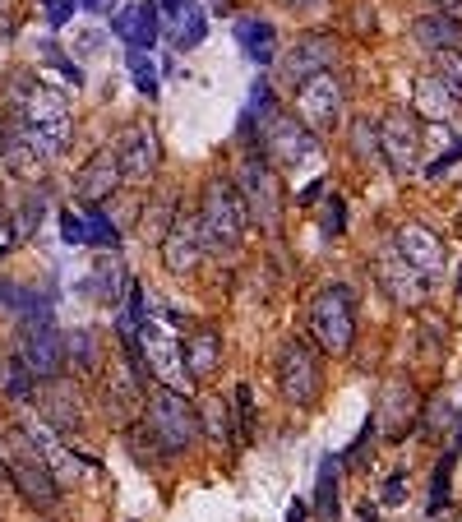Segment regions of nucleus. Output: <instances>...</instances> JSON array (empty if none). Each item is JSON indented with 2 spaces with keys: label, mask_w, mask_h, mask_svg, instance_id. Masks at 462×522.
Here are the masks:
<instances>
[{
  "label": "nucleus",
  "mask_w": 462,
  "mask_h": 522,
  "mask_svg": "<svg viewBox=\"0 0 462 522\" xmlns=\"http://www.w3.org/2000/svg\"><path fill=\"white\" fill-rule=\"evenodd\" d=\"M379 148H384V162H389L393 171H416V158H421V134H416L412 116H402V111L384 116V125H379Z\"/></svg>",
  "instance_id": "nucleus-18"
},
{
  "label": "nucleus",
  "mask_w": 462,
  "mask_h": 522,
  "mask_svg": "<svg viewBox=\"0 0 462 522\" xmlns=\"http://www.w3.org/2000/svg\"><path fill=\"white\" fill-rule=\"evenodd\" d=\"M10 33H14V19H10V5L0 0V42H10Z\"/></svg>",
  "instance_id": "nucleus-48"
},
{
  "label": "nucleus",
  "mask_w": 462,
  "mask_h": 522,
  "mask_svg": "<svg viewBox=\"0 0 462 522\" xmlns=\"http://www.w3.org/2000/svg\"><path fill=\"white\" fill-rule=\"evenodd\" d=\"M241 204L250 213V222H259L264 231H278L282 218V190H278V171L268 167L264 158H250L241 167Z\"/></svg>",
  "instance_id": "nucleus-7"
},
{
  "label": "nucleus",
  "mask_w": 462,
  "mask_h": 522,
  "mask_svg": "<svg viewBox=\"0 0 462 522\" xmlns=\"http://www.w3.org/2000/svg\"><path fill=\"white\" fill-rule=\"evenodd\" d=\"M144 430H148V439L158 444V453H185L199 439V412L176 389L162 384V389L144 402Z\"/></svg>",
  "instance_id": "nucleus-2"
},
{
  "label": "nucleus",
  "mask_w": 462,
  "mask_h": 522,
  "mask_svg": "<svg viewBox=\"0 0 462 522\" xmlns=\"http://www.w3.org/2000/svg\"><path fill=\"white\" fill-rule=\"evenodd\" d=\"M181 361H185V375H190V379H208L222 365L218 333H213V328H199V333H190V338L181 342Z\"/></svg>",
  "instance_id": "nucleus-25"
},
{
  "label": "nucleus",
  "mask_w": 462,
  "mask_h": 522,
  "mask_svg": "<svg viewBox=\"0 0 462 522\" xmlns=\"http://www.w3.org/2000/svg\"><path fill=\"white\" fill-rule=\"evenodd\" d=\"M139 356H144V365L162 384H181V375H185L181 342L171 338L162 324H153V319H139Z\"/></svg>",
  "instance_id": "nucleus-13"
},
{
  "label": "nucleus",
  "mask_w": 462,
  "mask_h": 522,
  "mask_svg": "<svg viewBox=\"0 0 462 522\" xmlns=\"http://www.w3.org/2000/svg\"><path fill=\"white\" fill-rule=\"evenodd\" d=\"M398 255L412 268H421L426 278H435L439 268H444V241H439L426 222H407V227L398 231Z\"/></svg>",
  "instance_id": "nucleus-22"
},
{
  "label": "nucleus",
  "mask_w": 462,
  "mask_h": 522,
  "mask_svg": "<svg viewBox=\"0 0 462 522\" xmlns=\"http://www.w3.org/2000/svg\"><path fill=\"white\" fill-rule=\"evenodd\" d=\"M458 292H462V278H458Z\"/></svg>",
  "instance_id": "nucleus-55"
},
{
  "label": "nucleus",
  "mask_w": 462,
  "mask_h": 522,
  "mask_svg": "<svg viewBox=\"0 0 462 522\" xmlns=\"http://www.w3.org/2000/svg\"><path fill=\"white\" fill-rule=\"evenodd\" d=\"M278 389L296 407H310L319 398V361L305 342H287L278 352Z\"/></svg>",
  "instance_id": "nucleus-10"
},
{
  "label": "nucleus",
  "mask_w": 462,
  "mask_h": 522,
  "mask_svg": "<svg viewBox=\"0 0 462 522\" xmlns=\"http://www.w3.org/2000/svg\"><path fill=\"white\" fill-rule=\"evenodd\" d=\"M259 153H264V162H273V167H301L310 153H315V134L305 130L301 121H292V116H282V111H268V116H259Z\"/></svg>",
  "instance_id": "nucleus-6"
},
{
  "label": "nucleus",
  "mask_w": 462,
  "mask_h": 522,
  "mask_svg": "<svg viewBox=\"0 0 462 522\" xmlns=\"http://www.w3.org/2000/svg\"><path fill=\"white\" fill-rule=\"evenodd\" d=\"M19 356H24V365L33 370V379L61 375L65 370V333L56 328V319H37V324H28Z\"/></svg>",
  "instance_id": "nucleus-12"
},
{
  "label": "nucleus",
  "mask_w": 462,
  "mask_h": 522,
  "mask_svg": "<svg viewBox=\"0 0 462 522\" xmlns=\"http://www.w3.org/2000/svg\"><path fill=\"white\" fill-rule=\"evenodd\" d=\"M61 236H65V245H84V222H79L74 208H61Z\"/></svg>",
  "instance_id": "nucleus-43"
},
{
  "label": "nucleus",
  "mask_w": 462,
  "mask_h": 522,
  "mask_svg": "<svg viewBox=\"0 0 462 522\" xmlns=\"http://www.w3.org/2000/svg\"><path fill=\"white\" fill-rule=\"evenodd\" d=\"M0 389H5V398H10V402H33L37 379H33V370L24 365V356H19V352L0 365Z\"/></svg>",
  "instance_id": "nucleus-32"
},
{
  "label": "nucleus",
  "mask_w": 462,
  "mask_h": 522,
  "mask_svg": "<svg viewBox=\"0 0 462 522\" xmlns=\"http://www.w3.org/2000/svg\"><path fill=\"white\" fill-rule=\"evenodd\" d=\"M375 430H379V421L370 416V421L361 425V435H356V444L347 449V467H361L365 458H370V439H375Z\"/></svg>",
  "instance_id": "nucleus-42"
},
{
  "label": "nucleus",
  "mask_w": 462,
  "mask_h": 522,
  "mask_svg": "<svg viewBox=\"0 0 462 522\" xmlns=\"http://www.w3.org/2000/svg\"><path fill=\"white\" fill-rule=\"evenodd\" d=\"M315 513L319 522H338V462L324 458V467H319V490H315Z\"/></svg>",
  "instance_id": "nucleus-33"
},
{
  "label": "nucleus",
  "mask_w": 462,
  "mask_h": 522,
  "mask_svg": "<svg viewBox=\"0 0 462 522\" xmlns=\"http://www.w3.org/2000/svg\"><path fill=\"white\" fill-rule=\"evenodd\" d=\"M231 421H236V435L250 439V430H255V402H250V384H236V393H231Z\"/></svg>",
  "instance_id": "nucleus-39"
},
{
  "label": "nucleus",
  "mask_w": 462,
  "mask_h": 522,
  "mask_svg": "<svg viewBox=\"0 0 462 522\" xmlns=\"http://www.w3.org/2000/svg\"><path fill=\"white\" fill-rule=\"evenodd\" d=\"M458 453H462V444H453V449L439 458L435 486H430V513H439V509H444V499H449V481H453V462H458Z\"/></svg>",
  "instance_id": "nucleus-37"
},
{
  "label": "nucleus",
  "mask_w": 462,
  "mask_h": 522,
  "mask_svg": "<svg viewBox=\"0 0 462 522\" xmlns=\"http://www.w3.org/2000/svg\"><path fill=\"white\" fill-rule=\"evenodd\" d=\"M42 218H47V195H42V190H33V195L19 204V213L10 218L14 236H19V241H33L37 227H42Z\"/></svg>",
  "instance_id": "nucleus-35"
},
{
  "label": "nucleus",
  "mask_w": 462,
  "mask_h": 522,
  "mask_svg": "<svg viewBox=\"0 0 462 522\" xmlns=\"http://www.w3.org/2000/svg\"><path fill=\"white\" fill-rule=\"evenodd\" d=\"M462 158V139H458V144H453L449 148V153H444V158H439V162H430V167H426V176H444V167H449V162H458Z\"/></svg>",
  "instance_id": "nucleus-47"
},
{
  "label": "nucleus",
  "mask_w": 462,
  "mask_h": 522,
  "mask_svg": "<svg viewBox=\"0 0 462 522\" xmlns=\"http://www.w3.org/2000/svg\"><path fill=\"white\" fill-rule=\"evenodd\" d=\"M287 522H305V504H301V499H292V509H287Z\"/></svg>",
  "instance_id": "nucleus-50"
},
{
  "label": "nucleus",
  "mask_w": 462,
  "mask_h": 522,
  "mask_svg": "<svg viewBox=\"0 0 462 522\" xmlns=\"http://www.w3.org/2000/svg\"><path fill=\"white\" fill-rule=\"evenodd\" d=\"M33 439V449H37V458L47 462V472H51V481L56 486H79L84 481V467H88V458H74L65 444H56L51 435H28Z\"/></svg>",
  "instance_id": "nucleus-24"
},
{
  "label": "nucleus",
  "mask_w": 462,
  "mask_h": 522,
  "mask_svg": "<svg viewBox=\"0 0 462 522\" xmlns=\"http://www.w3.org/2000/svg\"><path fill=\"white\" fill-rule=\"evenodd\" d=\"M125 176H121V162H116V153L111 148H102L98 158L88 162L79 176H74V199L84 208H98V204H107L111 195H116V185H121Z\"/></svg>",
  "instance_id": "nucleus-20"
},
{
  "label": "nucleus",
  "mask_w": 462,
  "mask_h": 522,
  "mask_svg": "<svg viewBox=\"0 0 462 522\" xmlns=\"http://www.w3.org/2000/svg\"><path fill=\"white\" fill-rule=\"evenodd\" d=\"M273 37H278V33H273V24H268V19H255V14L236 19V42H241V51L255 65L273 61V51H278V42H273Z\"/></svg>",
  "instance_id": "nucleus-28"
},
{
  "label": "nucleus",
  "mask_w": 462,
  "mask_h": 522,
  "mask_svg": "<svg viewBox=\"0 0 462 522\" xmlns=\"http://www.w3.org/2000/svg\"><path fill=\"white\" fill-rule=\"evenodd\" d=\"M171 37H176V47L181 51L199 47V42L208 37V19H204V10H199L195 0H185L181 10H176V19H171Z\"/></svg>",
  "instance_id": "nucleus-31"
},
{
  "label": "nucleus",
  "mask_w": 462,
  "mask_h": 522,
  "mask_svg": "<svg viewBox=\"0 0 462 522\" xmlns=\"http://www.w3.org/2000/svg\"><path fill=\"white\" fill-rule=\"evenodd\" d=\"M19 130L28 134V144L42 158H65L74 144V121H70V102L56 98L51 88L37 84L24 102H19Z\"/></svg>",
  "instance_id": "nucleus-1"
},
{
  "label": "nucleus",
  "mask_w": 462,
  "mask_h": 522,
  "mask_svg": "<svg viewBox=\"0 0 462 522\" xmlns=\"http://www.w3.org/2000/svg\"><path fill=\"white\" fill-rule=\"evenodd\" d=\"M144 370L134 361H111L107 370H102V407H107V416L116 425L125 421H139L144 416Z\"/></svg>",
  "instance_id": "nucleus-8"
},
{
  "label": "nucleus",
  "mask_w": 462,
  "mask_h": 522,
  "mask_svg": "<svg viewBox=\"0 0 462 522\" xmlns=\"http://www.w3.org/2000/svg\"><path fill=\"white\" fill-rule=\"evenodd\" d=\"M116 162H121V176L130 181H148L162 162V148H158V130L153 125H130V130L116 139Z\"/></svg>",
  "instance_id": "nucleus-15"
},
{
  "label": "nucleus",
  "mask_w": 462,
  "mask_h": 522,
  "mask_svg": "<svg viewBox=\"0 0 462 522\" xmlns=\"http://www.w3.org/2000/svg\"><path fill=\"white\" fill-rule=\"evenodd\" d=\"M296 111H301L305 130H333L342 116V84L329 70L315 74V79H305L301 93H296Z\"/></svg>",
  "instance_id": "nucleus-11"
},
{
  "label": "nucleus",
  "mask_w": 462,
  "mask_h": 522,
  "mask_svg": "<svg viewBox=\"0 0 462 522\" xmlns=\"http://www.w3.org/2000/svg\"><path fill=\"white\" fill-rule=\"evenodd\" d=\"M402 495H407V490H402V476H389V481H384V490H379V499H384V504H402Z\"/></svg>",
  "instance_id": "nucleus-46"
},
{
  "label": "nucleus",
  "mask_w": 462,
  "mask_h": 522,
  "mask_svg": "<svg viewBox=\"0 0 462 522\" xmlns=\"http://www.w3.org/2000/svg\"><path fill=\"white\" fill-rule=\"evenodd\" d=\"M0 171L19 185H33V190L37 185H47V158L28 144L24 130H14L10 139H0Z\"/></svg>",
  "instance_id": "nucleus-21"
},
{
  "label": "nucleus",
  "mask_w": 462,
  "mask_h": 522,
  "mask_svg": "<svg viewBox=\"0 0 462 522\" xmlns=\"http://www.w3.org/2000/svg\"><path fill=\"white\" fill-rule=\"evenodd\" d=\"M375 282L384 287V296H393L398 305H421L430 296V278L421 273V268L407 264L398 250L375 259Z\"/></svg>",
  "instance_id": "nucleus-16"
},
{
  "label": "nucleus",
  "mask_w": 462,
  "mask_h": 522,
  "mask_svg": "<svg viewBox=\"0 0 462 522\" xmlns=\"http://www.w3.org/2000/svg\"><path fill=\"white\" fill-rule=\"evenodd\" d=\"M130 74H134V88H139L144 98H158V70H153V61H148L144 51L130 56Z\"/></svg>",
  "instance_id": "nucleus-40"
},
{
  "label": "nucleus",
  "mask_w": 462,
  "mask_h": 522,
  "mask_svg": "<svg viewBox=\"0 0 462 522\" xmlns=\"http://www.w3.org/2000/svg\"><path fill=\"white\" fill-rule=\"evenodd\" d=\"M208 241H204V227H199V218H176L167 227V236H162V264L171 268V273H190V268L204 259Z\"/></svg>",
  "instance_id": "nucleus-19"
},
{
  "label": "nucleus",
  "mask_w": 462,
  "mask_h": 522,
  "mask_svg": "<svg viewBox=\"0 0 462 522\" xmlns=\"http://www.w3.org/2000/svg\"><path fill=\"white\" fill-rule=\"evenodd\" d=\"M102 347H98V333L93 328H70L65 333V370L74 375H102Z\"/></svg>",
  "instance_id": "nucleus-27"
},
{
  "label": "nucleus",
  "mask_w": 462,
  "mask_h": 522,
  "mask_svg": "<svg viewBox=\"0 0 462 522\" xmlns=\"http://www.w3.org/2000/svg\"><path fill=\"white\" fill-rule=\"evenodd\" d=\"M375 421H384V435L389 439H407L416 430V421H421V393H416L407 379H389L384 393H379Z\"/></svg>",
  "instance_id": "nucleus-17"
},
{
  "label": "nucleus",
  "mask_w": 462,
  "mask_h": 522,
  "mask_svg": "<svg viewBox=\"0 0 462 522\" xmlns=\"http://www.w3.org/2000/svg\"><path fill=\"white\" fill-rule=\"evenodd\" d=\"M435 79L449 88L453 98H462V51H453V47L435 51Z\"/></svg>",
  "instance_id": "nucleus-36"
},
{
  "label": "nucleus",
  "mask_w": 462,
  "mask_h": 522,
  "mask_svg": "<svg viewBox=\"0 0 462 522\" xmlns=\"http://www.w3.org/2000/svg\"><path fill=\"white\" fill-rule=\"evenodd\" d=\"M458 231H462V213H458Z\"/></svg>",
  "instance_id": "nucleus-54"
},
{
  "label": "nucleus",
  "mask_w": 462,
  "mask_h": 522,
  "mask_svg": "<svg viewBox=\"0 0 462 522\" xmlns=\"http://www.w3.org/2000/svg\"><path fill=\"white\" fill-rule=\"evenodd\" d=\"M79 51H93V56H98V51H102V33H84V42H79Z\"/></svg>",
  "instance_id": "nucleus-49"
},
{
  "label": "nucleus",
  "mask_w": 462,
  "mask_h": 522,
  "mask_svg": "<svg viewBox=\"0 0 462 522\" xmlns=\"http://www.w3.org/2000/svg\"><path fill=\"white\" fill-rule=\"evenodd\" d=\"M79 5H84V10H102V0H79Z\"/></svg>",
  "instance_id": "nucleus-52"
},
{
  "label": "nucleus",
  "mask_w": 462,
  "mask_h": 522,
  "mask_svg": "<svg viewBox=\"0 0 462 522\" xmlns=\"http://www.w3.org/2000/svg\"><path fill=\"white\" fill-rule=\"evenodd\" d=\"M130 273L121 268V259H98V268L88 273V282H84V292L93 296V301H102V305H116L125 292H130Z\"/></svg>",
  "instance_id": "nucleus-26"
},
{
  "label": "nucleus",
  "mask_w": 462,
  "mask_h": 522,
  "mask_svg": "<svg viewBox=\"0 0 462 522\" xmlns=\"http://www.w3.org/2000/svg\"><path fill=\"white\" fill-rule=\"evenodd\" d=\"M453 102H458V98L439 84L435 74H430V79H416V111H421V116H430V121H449Z\"/></svg>",
  "instance_id": "nucleus-30"
},
{
  "label": "nucleus",
  "mask_w": 462,
  "mask_h": 522,
  "mask_svg": "<svg viewBox=\"0 0 462 522\" xmlns=\"http://www.w3.org/2000/svg\"><path fill=\"white\" fill-rule=\"evenodd\" d=\"M342 222H347V204L342 199H329V218H324V236H338Z\"/></svg>",
  "instance_id": "nucleus-45"
},
{
  "label": "nucleus",
  "mask_w": 462,
  "mask_h": 522,
  "mask_svg": "<svg viewBox=\"0 0 462 522\" xmlns=\"http://www.w3.org/2000/svg\"><path fill=\"white\" fill-rule=\"evenodd\" d=\"M33 398H37V412H42L47 430H56V435H74L84 425V389L74 379H65V375L42 379V389Z\"/></svg>",
  "instance_id": "nucleus-9"
},
{
  "label": "nucleus",
  "mask_w": 462,
  "mask_h": 522,
  "mask_svg": "<svg viewBox=\"0 0 462 522\" xmlns=\"http://www.w3.org/2000/svg\"><path fill=\"white\" fill-rule=\"evenodd\" d=\"M42 51H47V61H56V65H61V74H65V79H70V84H84V74H79V65H74V61H65V56H61V51H56V47H51V42H42Z\"/></svg>",
  "instance_id": "nucleus-44"
},
{
  "label": "nucleus",
  "mask_w": 462,
  "mask_h": 522,
  "mask_svg": "<svg viewBox=\"0 0 462 522\" xmlns=\"http://www.w3.org/2000/svg\"><path fill=\"white\" fill-rule=\"evenodd\" d=\"M116 37L121 42H130L134 51H153L158 47V37H162V28H158V10L148 5V0H134V5H125V10H116Z\"/></svg>",
  "instance_id": "nucleus-23"
},
{
  "label": "nucleus",
  "mask_w": 462,
  "mask_h": 522,
  "mask_svg": "<svg viewBox=\"0 0 462 522\" xmlns=\"http://www.w3.org/2000/svg\"><path fill=\"white\" fill-rule=\"evenodd\" d=\"M0 476H10V472H5V462H0Z\"/></svg>",
  "instance_id": "nucleus-53"
},
{
  "label": "nucleus",
  "mask_w": 462,
  "mask_h": 522,
  "mask_svg": "<svg viewBox=\"0 0 462 522\" xmlns=\"http://www.w3.org/2000/svg\"><path fill=\"white\" fill-rule=\"evenodd\" d=\"M79 222H84V245H93V250H121V231L111 227V218L102 208H88Z\"/></svg>",
  "instance_id": "nucleus-34"
},
{
  "label": "nucleus",
  "mask_w": 462,
  "mask_h": 522,
  "mask_svg": "<svg viewBox=\"0 0 462 522\" xmlns=\"http://www.w3.org/2000/svg\"><path fill=\"white\" fill-rule=\"evenodd\" d=\"M245 222H250V213H245L241 195H236V185H231V181H213V185H208L204 208H199L204 241L213 245V250H222V255H231V250L241 245V236H245Z\"/></svg>",
  "instance_id": "nucleus-4"
},
{
  "label": "nucleus",
  "mask_w": 462,
  "mask_h": 522,
  "mask_svg": "<svg viewBox=\"0 0 462 522\" xmlns=\"http://www.w3.org/2000/svg\"><path fill=\"white\" fill-rule=\"evenodd\" d=\"M5 453H10V486L19 490V495L33 504V509H42V513H51L56 509V499H61V486L51 481V472H47V462L37 458V449H33V439H28V430L24 425H14V430H5Z\"/></svg>",
  "instance_id": "nucleus-3"
},
{
  "label": "nucleus",
  "mask_w": 462,
  "mask_h": 522,
  "mask_svg": "<svg viewBox=\"0 0 462 522\" xmlns=\"http://www.w3.org/2000/svg\"><path fill=\"white\" fill-rule=\"evenodd\" d=\"M204 425H208V435H213V444H231V416L222 398H204Z\"/></svg>",
  "instance_id": "nucleus-38"
},
{
  "label": "nucleus",
  "mask_w": 462,
  "mask_h": 522,
  "mask_svg": "<svg viewBox=\"0 0 462 522\" xmlns=\"http://www.w3.org/2000/svg\"><path fill=\"white\" fill-rule=\"evenodd\" d=\"M310 333L329 356H347L356 342V296L347 287H329L315 296L310 310Z\"/></svg>",
  "instance_id": "nucleus-5"
},
{
  "label": "nucleus",
  "mask_w": 462,
  "mask_h": 522,
  "mask_svg": "<svg viewBox=\"0 0 462 522\" xmlns=\"http://www.w3.org/2000/svg\"><path fill=\"white\" fill-rule=\"evenodd\" d=\"M412 37H416V47H426L430 56L444 47H453L462 37V24L453 19V14H426V19H416L412 24Z\"/></svg>",
  "instance_id": "nucleus-29"
},
{
  "label": "nucleus",
  "mask_w": 462,
  "mask_h": 522,
  "mask_svg": "<svg viewBox=\"0 0 462 522\" xmlns=\"http://www.w3.org/2000/svg\"><path fill=\"white\" fill-rule=\"evenodd\" d=\"M333 61H338V42H333L329 33H305V37H296V47L282 56V79L305 84V79L333 70Z\"/></svg>",
  "instance_id": "nucleus-14"
},
{
  "label": "nucleus",
  "mask_w": 462,
  "mask_h": 522,
  "mask_svg": "<svg viewBox=\"0 0 462 522\" xmlns=\"http://www.w3.org/2000/svg\"><path fill=\"white\" fill-rule=\"evenodd\" d=\"M74 10H79V0H42V19L51 28H65L74 19Z\"/></svg>",
  "instance_id": "nucleus-41"
},
{
  "label": "nucleus",
  "mask_w": 462,
  "mask_h": 522,
  "mask_svg": "<svg viewBox=\"0 0 462 522\" xmlns=\"http://www.w3.org/2000/svg\"><path fill=\"white\" fill-rule=\"evenodd\" d=\"M158 5H162V10H167V19H176V10H181L185 0H158Z\"/></svg>",
  "instance_id": "nucleus-51"
}]
</instances>
